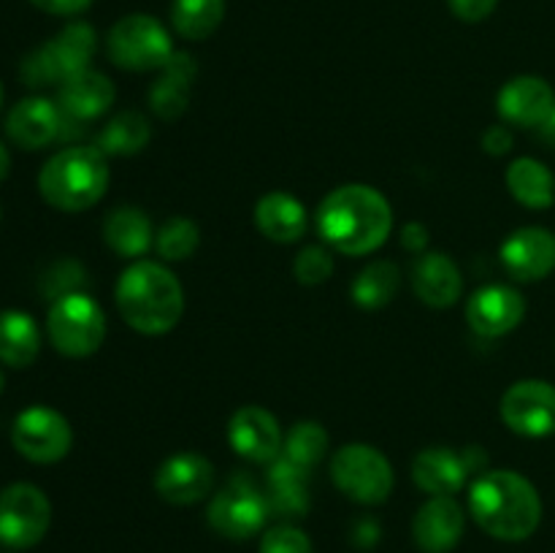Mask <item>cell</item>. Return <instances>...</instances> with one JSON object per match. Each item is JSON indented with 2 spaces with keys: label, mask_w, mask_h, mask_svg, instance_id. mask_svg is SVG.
Segmentation results:
<instances>
[{
  "label": "cell",
  "mask_w": 555,
  "mask_h": 553,
  "mask_svg": "<svg viewBox=\"0 0 555 553\" xmlns=\"http://www.w3.org/2000/svg\"><path fill=\"white\" fill-rule=\"evenodd\" d=\"M318 231L336 253L372 255L393 231V206L372 184H341L320 201Z\"/></svg>",
  "instance_id": "1"
},
{
  "label": "cell",
  "mask_w": 555,
  "mask_h": 553,
  "mask_svg": "<svg viewBox=\"0 0 555 553\" xmlns=\"http://www.w3.org/2000/svg\"><path fill=\"white\" fill-rule=\"evenodd\" d=\"M469 513L486 535L504 542L529 540L542 520L540 491L513 470L480 472L469 488Z\"/></svg>",
  "instance_id": "2"
},
{
  "label": "cell",
  "mask_w": 555,
  "mask_h": 553,
  "mask_svg": "<svg viewBox=\"0 0 555 553\" xmlns=\"http://www.w3.org/2000/svg\"><path fill=\"white\" fill-rule=\"evenodd\" d=\"M125 323L144 336H163L184 314V287L168 266L157 260H133L114 287Z\"/></svg>",
  "instance_id": "3"
},
{
  "label": "cell",
  "mask_w": 555,
  "mask_h": 553,
  "mask_svg": "<svg viewBox=\"0 0 555 553\" xmlns=\"http://www.w3.org/2000/svg\"><path fill=\"white\" fill-rule=\"evenodd\" d=\"M108 163L98 146H68L43 163L38 193L60 211H85L108 190Z\"/></svg>",
  "instance_id": "4"
},
{
  "label": "cell",
  "mask_w": 555,
  "mask_h": 553,
  "mask_svg": "<svg viewBox=\"0 0 555 553\" xmlns=\"http://www.w3.org/2000/svg\"><path fill=\"white\" fill-rule=\"evenodd\" d=\"M98 52V33L87 22H70L52 41L41 43L22 60V81L27 87L63 85L68 76L90 68Z\"/></svg>",
  "instance_id": "5"
},
{
  "label": "cell",
  "mask_w": 555,
  "mask_h": 553,
  "mask_svg": "<svg viewBox=\"0 0 555 553\" xmlns=\"http://www.w3.org/2000/svg\"><path fill=\"white\" fill-rule=\"evenodd\" d=\"M47 334L54 350L68 358H87L106 339V314L101 304L76 291L54 298L47 314Z\"/></svg>",
  "instance_id": "6"
},
{
  "label": "cell",
  "mask_w": 555,
  "mask_h": 553,
  "mask_svg": "<svg viewBox=\"0 0 555 553\" xmlns=\"http://www.w3.org/2000/svg\"><path fill=\"white\" fill-rule=\"evenodd\" d=\"M106 52L117 68L144 74L160 70L177 49L160 20L150 14H128L108 30Z\"/></svg>",
  "instance_id": "7"
},
{
  "label": "cell",
  "mask_w": 555,
  "mask_h": 553,
  "mask_svg": "<svg viewBox=\"0 0 555 553\" xmlns=\"http://www.w3.org/2000/svg\"><path fill=\"white\" fill-rule=\"evenodd\" d=\"M331 480L358 504H383L393 491V464L383 450L366 442L345 445L331 459Z\"/></svg>",
  "instance_id": "8"
},
{
  "label": "cell",
  "mask_w": 555,
  "mask_h": 553,
  "mask_svg": "<svg viewBox=\"0 0 555 553\" xmlns=\"http://www.w3.org/2000/svg\"><path fill=\"white\" fill-rule=\"evenodd\" d=\"M11 442L16 453L33 464H57L70 453L74 428L68 417L54 407L33 404L16 415L11 426Z\"/></svg>",
  "instance_id": "9"
},
{
  "label": "cell",
  "mask_w": 555,
  "mask_h": 553,
  "mask_svg": "<svg viewBox=\"0 0 555 553\" xmlns=\"http://www.w3.org/2000/svg\"><path fill=\"white\" fill-rule=\"evenodd\" d=\"M52 524V504L33 483H11L0 491V542L16 551L38 545Z\"/></svg>",
  "instance_id": "10"
},
{
  "label": "cell",
  "mask_w": 555,
  "mask_h": 553,
  "mask_svg": "<svg viewBox=\"0 0 555 553\" xmlns=\"http://www.w3.org/2000/svg\"><path fill=\"white\" fill-rule=\"evenodd\" d=\"M269 515L271 507L266 493H260L244 477L231 480L225 488H220L209 499V507H206V520L225 540H249L258 531H263Z\"/></svg>",
  "instance_id": "11"
},
{
  "label": "cell",
  "mask_w": 555,
  "mask_h": 553,
  "mask_svg": "<svg viewBox=\"0 0 555 553\" xmlns=\"http://www.w3.org/2000/svg\"><path fill=\"white\" fill-rule=\"evenodd\" d=\"M502 421L509 432L529 439L555 434V385L545 380H520L502 396Z\"/></svg>",
  "instance_id": "12"
},
{
  "label": "cell",
  "mask_w": 555,
  "mask_h": 553,
  "mask_svg": "<svg viewBox=\"0 0 555 553\" xmlns=\"http://www.w3.org/2000/svg\"><path fill=\"white\" fill-rule=\"evenodd\" d=\"M211 488H215V466L206 455L193 453V450L168 455L155 472L157 497L177 507L204 502Z\"/></svg>",
  "instance_id": "13"
},
{
  "label": "cell",
  "mask_w": 555,
  "mask_h": 553,
  "mask_svg": "<svg viewBox=\"0 0 555 553\" xmlns=\"http://www.w3.org/2000/svg\"><path fill=\"white\" fill-rule=\"evenodd\" d=\"M228 442L242 459L255 464H274L282 455L285 434L280 421L266 407L247 404L238 407L228 421Z\"/></svg>",
  "instance_id": "14"
},
{
  "label": "cell",
  "mask_w": 555,
  "mask_h": 553,
  "mask_svg": "<svg viewBox=\"0 0 555 553\" xmlns=\"http://www.w3.org/2000/svg\"><path fill=\"white\" fill-rule=\"evenodd\" d=\"M526 318V298L509 285H486L472 293L466 304V323L477 336L499 339L518 329Z\"/></svg>",
  "instance_id": "15"
},
{
  "label": "cell",
  "mask_w": 555,
  "mask_h": 553,
  "mask_svg": "<svg viewBox=\"0 0 555 553\" xmlns=\"http://www.w3.org/2000/svg\"><path fill=\"white\" fill-rule=\"evenodd\" d=\"M502 266L518 282H540L555 271V233L542 226H526L502 244Z\"/></svg>",
  "instance_id": "16"
},
{
  "label": "cell",
  "mask_w": 555,
  "mask_h": 553,
  "mask_svg": "<svg viewBox=\"0 0 555 553\" xmlns=\"http://www.w3.org/2000/svg\"><path fill=\"white\" fill-rule=\"evenodd\" d=\"M464 529L466 515L455 497H428L412 518V540L423 553H450Z\"/></svg>",
  "instance_id": "17"
},
{
  "label": "cell",
  "mask_w": 555,
  "mask_h": 553,
  "mask_svg": "<svg viewBox=\"0 0 555 553\" xmlns=\"http://www.w3.org/2000/svg\"><path fill=\"white\" fill-rule=\"evenodd\" d=\"M496 108L507 125L540 128L555 108V92L542 76H515L499 90Z\"/></svg>",
  "instance_id": "18"
},
{
  "label": "cell",
  "mask_w": 555,
  "mask_h": 553,
  "mask_svg": "<svg viewBox=\"0 0 555 553\" xmlns=\"http://www.w3.org/2000/svg\"><path fill=\"white\" fill-rule=\"evenodd\" d=\"M63 108L41 95L25 98L5 117V133L22 150H43L60 139Z\"/></svg>",
  "instance_id": "19"
},
{
  "label": "cell",
  "mask_w": 555,
  "mask_h": 553,
  "mask_svg": "<svg viewBox=\"0 0 555 553\" xmlns=\"http://www.w3.org/2000/svg\"><path fill=\"white\" fill-rule=\"evenodd\" d=\"M472 466L464 453L453 448H423L412 461V480L428 497H455L466 486Z\"/></svg>",
  "instance_id": "20"
},
{
  "label": "cell",
  "mask_w": 555,
  "mask_h": 553,
  "mask_svg": "<svg viewBox=\"0 0 555 553\" xmlns=\"http://www.w3.org/2000/svg\"><path fill=\"white\" fill-rule=\"evenodd\" d=\"M114 98H117V87L101 70L85 68L79 74L68 76L63 85L57 87V106L63 108L65 117L76 119V123H92V119L103 117L112 108Z\"/></svg>",
  "instance_id": "21"
},
{
  "label": "cell",
  "mask_w": 555,
  "mask_h": 553,
  "mask_svg": "<svg viewBox=\"0 0 555 553\" xmlns=\"http://www.w3.org/2000/svg\"><path fill=\"white\" fill-rule=\"evenodd\" d=\"M412 291L426 307L448 309L464 293V274L450 255L428 249L415 260L412 269Z\"/></svg>",
  "instance_id": "22"
},
{
  "label": "cell",
  "mask_w": 555,
  "mask_h": 553,
  "mask_svg": "<svg viewBox=\"0 0 555 553\" xmlns=\"http://www.w3.org/2000/svg\"><path fill=\"white\" fill-rule=\"evenodd\" d=\"M195 74H198V65L195 57L188 52H173L171 60L160 68L155 85L150 87L146 98H150V108L155 112V117L173 123V119L182 117L190 106V90H193Z\"/></svg>",
  "instance_id": "23"
},
{
  "label": "cell",
  "mask_w": 555,
  "mask_h": 553,
  "mask_svg": "<svg viewBox=\"0 0 555 553\" xmlns=\"http://www.w3.org/2000/svg\"><path fill=\"white\" fill-rule=\"evenodd\" d=\"M307 206L285 190H271L255 204V228L269 242L293 244L307 233Z\"/></svg>",
  "instance_id": "24"
},
{
  "label": "cell",
  "mask_w": 555,
  "mask_h": 553,
  "mask_svg": "<svg viewBox=\"0 0 555 553\" xmlns=\"http://www.w3.org/2000/svg\"><path fill=\"white\" fill-rule=\"evenodd\" d=\"M309 472L304 466L293 464L285 455L269 466L266 477V499H269L271 513H280L282 518H304L312 504V488H309Z\"/></svg>",
  "instance_id": "25"
},
{
  "label": "cell",
  "mask_w": 555,
  "mask_h": 553,
  "mask_svg": "<svg viewBox=\"0 0 555 553\" xmlns=\"http://www.w3.org/2000/svg\"><path fill=\"white\" fill-rule=\"evenodd\" d=\"M155 226L139 206H119L103 222V242L119 258L141 260V255L155 244Z\"/></svg>",
  "instance_id": "26"
},
{
  "label": "cell",
  "mask_w": 555,
  "mask_h": 553,
  "mask_svg": "<svg viewBox=\"0 0 555 553\" xmlns=\"http://www.w3.org/2000/svg\"><path fill=\"white\" fill-rule=\"evenodd\" d=\"M507 190L526 209H547L555 201V177L537 157H518L507 168Z\"/></svg>",
  "instance_id": "27"
},
{
  "label": "cell",
  "mask_w": 555,
  "mask_h": 553,
  "mask_svg": "<svg viewBox=\"0 0 555 553\" xmlns=\"http://www.w3.org/2000/svg\"><path fill=\"white\" fill-rule=\"evenodd\" d=\"M41 350V331L36 320L20 309L0 314V363L5 366H30Z\"/></svg>",
  "instance_id": "28"
},
{
  "label": "cell",
  "mask_w": 555,
  "mask_h": 553,
  "mask_svg": "<svg viewBox=\"0 0 555 553\" xmlns=\"http://www.w3.org/2000/svg\"><path fill=\"white\" fill-rule=\"evenodd\" d=\"M152 139L150 119L141 112H119L98 130L95 144L106 157L139 155Z\"/></svg>",
  "instance_id": "29"
},
{
  "label": "cell",
  "mask_w": 555,
  "mask_h": 553,
  "mask_svg": "<svg viewBox=\"0 0 555 553\" xmlns=\"http://www.w3.org/2000/svg\"><path fill=\"white\" fill-rule=\"evenodd\" d=\"M401 287V269L393 260H372L352 280L350 296L361 309H383L396 298Z\"/></svg>",
  "instance_id": "30"
},
{
  "label": "cell",
  "mask_w": 555,
  "mask_h": 553,
  "mask_svg": "<svg viewBox=\"0 0 555 553\" xmlns=\"http://www.w3.org/2000/svg\"><path fill=\"white\" fill-rule=\"evenodd\" d=\"M225 16V0H173L171 27L184 41H206Z\"/></svg>",
  "instance_id": "31"
},
{
  "label": "cell",
  "mask_w": 555,
  "mask_h": 553,
  "mask_svg": "<svg viewBox=\"0 0 555 553\" xmlns=\"http://www.w3.org/2000/svg\"><path fill=\"white\" fill-rule=\"evenodd\" d=\"M328 453V432L318 421H301L285 434L282 455L304 470H314Z\"/></svg>",
  "instance_id": "32"
},
{
  "label": "cell",
  "mask_w": 555,
  "mask_h": 553,
  "mask_svg": "<svg viewBox=\"0 0 555 553\" xmlns=\"http://www.w3.org/2000/svg\"><path fill=\"white\" fill-rule=\"evenodd\" d=\"M201 244V228L198 222L190 217H171L163 222L155 233V249L163 260L168 263H179L195 255Z\"/></svg>",
  "instance_id": "33"
},
{
  "label": "cell",
  "mask_w": 555,
  "mask_h": 553,
  "mask_svg": "<svg viewBox=\"0 0 555 553\" xmlns=\"http://www.w3.org/2000/svg\"><path fill=\"white\" fill-rule=\"evenodd\" d=\"M293 276L301 285L318 287L334 276V255L331 247H320V244H309L293 260Z\"/></svg>",
  "instance_id": "34"
},
{
  "label": "cell",
  "mask_w": 555,
  "mask_h": 553,
  "mask_svg": "<svg viewBox=\"0 0 555 553\" xmlns=\"http://www.w3.org/2000/svg\"><path fill=\"white\" fill-rule=\"evenodd\" d=\"M258 553H314V548L307 531L293 524H280L263 531Z\"/></svg>",
  "instance_id": "35"
},
{
  "label": "cell",
  "mask_w": 555,
  "mask_h": 553,
  "mask_svg": "<svg viewBox=\"0 0 555 553\" xmlns=\"http://www.w3.org/2000/svg\"><path fill=\"white\" fill-rule=\"evenodd\" d=\"M81 276H85V271H81V266L76 263V260H60V263H54L52 269L47 271V276H43V293H47L49 298H60V296H68V293H76L81 285Z\"/></svg>",
  "instance_id": "36"
},
{
  "label": "cell",
  "mask_w": 555,
  "mask_h": 553,
  "mask_svg": "<svg viewBox=\"0 0 555 553\" xmlns=\"http://www.w3.org/2000/svg\"><path fill=\"white\" fill-rule=\"evenodd\" d=\"M448 5L461 22H482L496 11L499 0H448Z\"/></svg>",
  "instance_id": "37"
},
{
  "label": "cell",
  "mask_w": 555,
  "mask_h": 553,
  "mask_svg": "<svg viewBox=\"0 0 555 553\" xmlns=\"http://www.w3.org/2000/svg\"><path fill=\"white\" fill-rule=\"evenodd\" d=\"M515 144V136L507 125H491V128L482 133V150L493 157H502L513 150Z\"/></svg>",
  "instance_id": "38"
},
{
  "label": "cell",
  "mask_w": 555,
  "mask_h": 553,
  "mask_svg": "<svg viewBox=\"0 0 555 553\" xmlns=\"http://www.w3.org/2000/svg\"><path fill=\"white\" fill-rule=\"evenodd\" d=\"M36 9L47 11V14L54 16H74L81 14L85 9H90L92 0H30Z\"/></svg>",
  "instance_id": "39"
},
{
  "label": "cell",
  "mask_w": 555,
  "mask_h": 553,
  "mask_svg": "<svg viewBox=\"0 0 555 553\" xmlns=\"http://www.w3.org/2000/svg\"><path fill=\"white\" fill-rule=\"evenodd\" d=\"M401 244H404V249H410V253H428V228L423 226V222H406V226L401 228Z\"/></svg>",
  "instance_id": "40"
},
{
  "label": "cell",
  "mask_w": 555,
  "mask_h": 553,
  "mask_svg": "<svg viewBox=\"0 0 555 553\" xmlns=\"http://www.w3.org/2000/svg\"><path fill=\"white\" fill-rule=\"evenodd\" d=\"M379 540V526L374 518H361L352 526V542L358 548H372Z\"/></svg>",
  "instance_id": "41"
},
{
  "label": "cell",
  "mask_w": 555,
  "mask_h": 553,
  "mask_svg": "<svg viewBox=\"0 0 555 553\" xmlns=\"http://www.w3.org/2000/svg\"><path fill=\"white\" fill-rule=\"evenodd\" d=\"M540 136H542V141H545V144L555 146V108H553L551 117H547L545 123L540 125Z\"/></svg>",
  "instance_id": "42"
},
{
  "label": "cell",
  "mask_w": 555,
  "mask_h": 553,
  "mask_svg": "<svg viewBox=\"0 0 555 553\" xmlns=\"http://www.w3.org/2000/svg\"><path fill=\"white\" fill-rule=\"evenodd\" d=\"M9 171H11V155H9V150H5L3 141H0V182L9 177Z\"/></svg>",
  "instance_id": "43"
},
{
  "label": "cell",
  "mask_w": 555,
  "mask_h": 553,
  "mask_svg": "<svg viewBox=\"0 0 555 553\" xmlns=\"http://www.w3.org/2000/svg\"><path fill=\"white\" fill-rule=\"evenodd\" d=\"M3 385H5V377H3V372H0V394H3Z\"/></svg>",
  "instance_id": "44"
},
{
  "label": "cell",
  "mask_w": 555,
  "mask_h": 553,
  "mask_svg": "<svg viewBox=\"0 0 555 553\" xmlns=\"http://www.w3.org/2000/svg\"><path fill=\"white\" fill-rule=\"evenodd\" d=\"M0 103H3V85H0Z\"/></svg>",
  "instance_id": "45"
}]
</instances>
